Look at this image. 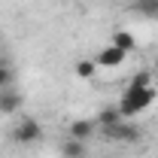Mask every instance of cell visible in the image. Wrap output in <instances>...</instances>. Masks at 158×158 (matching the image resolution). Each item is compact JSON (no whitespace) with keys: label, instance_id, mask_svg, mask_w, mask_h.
<instances>
[{"label":"cell","instance_id":"8","mask_svg":"<svg viewBox=\"0 0 158 158\" xmlns=\"http://www.w3.org/2000/svg\"><path fill=\"white\" fill-rule=\"evenodd\" d=\"M85 152H88V149H85V140H73L70 137L61 146V158H85Z\"/></svg>","mask_w":158,"mask_h":158},{"label":"cell","instance_id":"11","mask_svg":"<svg viewBox=\"0 0 158 158\" xmlns=\"http://www.w3.org/2000/svg\"><path fill=\"white\" fill-rule=\"evenodd\" d=\"M113 46L122 49L125 55L134 52V37H131V31H113Z\"/></svg>","mask_w":158,"mask_h":158},{"label":"cell","instance_id":"10","mask_svg":"<svg viewBox=\"0 0 158 158\" xmlns=\"http://www.w3.org/2000/svg\"><path fill=\"white\" fill-rule=\"evenodd\" d=\"M12 82H15L12 61H9V58H0V91H3V88H12Z\"/></svg>","mask_w":158,"mask_h":158},{"label":"cell","instance_id":"12","mask_svg":"<svg viewBox=\"0 0 158 158\" xmlns=\"http://www.w3.org/2000/svg\"><path fill=\"white\" fill-rule=\"evenodd\" d=\"M94 70H98V64H94V61H88V58L76 61V76H79V79H91V76H94Z\"/></svg>","mask_w":158,"mask_h":158},{"label":"cell","instance_id":"9","mask_svg":"<svg viewBox=\"0 0 158 158\" xmlns=\"http://www.w3.org/2000/svg\"><path fill=\"white\" fill-rule=\"evenodd\" d=\"M131 9L137 15H146V19H158V0H134Z\"/></svg>","mask_w":158,"mask_h":158},{"label":"cell","instance_id":"7","mask_svg":"<svg viewBox=\"0 0 158 158\" xmlns=\"http://www.w3.org/2000/svg\"><path fill=\"white\" fill-rule=\"evenodd\" d=\"M122 118L125 116H122L118 106H103V110L98 113V128H113V125H118Z\"/></svg>","mask_w":158,"mask_h":158},{"label":"cell","instance_id":"2","mask_svg":"<svg viewBox=\"0 0 158 158\" xmlns=\"http://www.w3.org/2000/svg\"><path fill=\"white\" fill-rule=\"evenodd\" d=\"M40 137H43V125L37 118H21L19 125L12 128V140L15 143H37Z\"/></svg>","mask_w":158,"mask_h":158},{"label":"cell","instance_id":"1","mask_svg":"<svg viewBox=\"0 0 158 158\" xmlns=\"http://www.w3.org/2000/svg\"><path fill=\"white\" fill-rule=\"evenodd\" d=\"M149 103H155V88H152V85H149V88H134V85H128L125 94H122V100H118V110H122L125 118H131V116H137V113H143Z\"/></svg>","mask_w":158,"mask_h":158},{"label":"cell","instance_id":"14","mask_svg":"<svg viewBox=\"0 0 158 158\" xmlns=\"http://www.w3.org/2000/svg\"><path fill=\"white\" fill-rule=\"evenodd\" d=\"M155 73H158V58H155Z\"/></svg>","mask_w":158,"mask_h":158},{"label":"cell","instance_id":"6","mask_svg":"<svg viewBox=\"0 0 158 158\" xmlns=\"http://www.w3.org/2000/svg\"><path fill=\"white\" fill-rule=\"evenodd\" d=\"M19 106H21V94L15 88H3V91H0V113L9 116V113H15Z\"/></svg>","mask_w":158,"mask_h":158},{"label":"cell","instance_id":"13","mask_svg":"<svg viewBox=\"0 0 158 158\" xmlns=\"http://www.w3.org/2000/svg\"><path fill=\"white\" fill-rule=\"evenodd\" d=\"M149 79H152V73H149V70H140L137 76L131 79V85H134V88H149V85H152Z\"/></svg>","mask_w":158,"mask_h":158},{"label":"cell","instance_id":"5","mask_svg":"<svg viewBox=\"0 0 158 158\" xmlns=\"http://www.w3.org/2000/svg\"><path fill=\"white\" fill-rule=\"evenodd\" d=\"M94 131H98V122H91V118H76L70 125V137L73 140H88Z\"/></svg>","mask_w":158,"mask_h":158},{"label":"cell","instance_id":"3","mask_svg":"<svg viewBox=\"0 0 158 158\" xmlns=\"http://www.w3.org/2000/svg\"><path fill=\"white\" fill-rule=\"evenodd\" d=\"M103 134L110 140H118V143H137L140 137H143V131H140L137 125H131V122H118V125H113V128H103Z\"/></svg>","mask_w":158,"mask_h":158},{"label":"cell","instance_id":"4","mask_svg":"<svg viewBox=\"0 0 158 158\" xmlns=\"http://www.w3.org/2000/svg\"><path fill=\"white\" fill-rule=\"evenodd\" d=\"M122 61H125V52H122V49H116V46L110 43V46H103V49L98 52L94 64H98V67H118Z\"/></svg>","mask_w":158,"mask_h":158}]
</instances>
